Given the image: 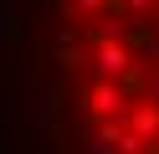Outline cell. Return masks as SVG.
<instances>
[{
    "label": "cell",
    "instance_id": "cell-1",
    "mask_svg": "<svg viewBox=\"0 0 159 154\" xmlns=\"http://www.w3.org/2000/svg\"><path fill=\"white\" fill-rule=\"evenodd\" d=\"M46 92L72 154H159V0H46Z\"/></svg>",
    "mask_w": 159,
    "mask_h": 154
}]
</instances>
